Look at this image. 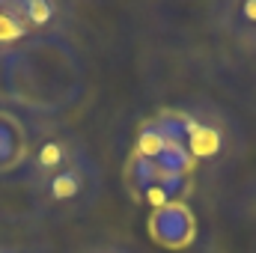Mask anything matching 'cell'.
I'll list each match as a JSON object with an SVG mask.
<instances>
[{
    "label": "cell",
    "instance_id": "obj_4",
    "mask_svg": "<svg viewBox=\"0 0 256 253\" xmlns=\"http://www.w3.org/2000/svg\"><path fill=\"white\" fill-rule=\"evenodd\" d=\"M208 24L214 33L256 54V0H218L208 6Z\"/></svg>",
    "mask_w": 256,
    "mask_h": 253
},
{
    "label": "cell",
    "instance_id": "obj_9",
    "mask_svg": "<svg viewBox=\"0 0 256 253\" xmlns=\"http://www.w3.org/2000/svg\"><path fill=\"white\" fill-rule=\"evenodd\" d=\"M92 253H131V250H122V248H102V250H92Z\"/></svg>",
    "mask_w": 256,
    "mask_h": 253
},
{
    "label": "cell",
    "instance_id": "obj_1",
    "mask_svg": "<svg viewBox=\"0 0 256 253\" xmlns=\"http://www.w3.org/2000/svg\"><path fill=\"white\" fill-rule=\"evenodd\" d=\"M0 92L30 120L51 122L86 96V66L68 36H33L0 54Z\"/></svg>",
    "mask_w": 256,
    "mask_h": 253
},
{
    "label": "cell",
    "instance_id": "obj_7",
    "mask_svg": "<svg viewBox=\"0 0 256 253\" xmlns=\"http://www.w3.org/2000/svg\"><path fill=\"white\" fill-rule=\"evenodd\" d=\"M30 143L33 137L27 122L15 110L0 108V176H9L24 167L30 155Z\"/></svg>",
    "mask_w": 256,
    "mask_h": 253
},
{
    "label": "cell",
    "instance_id": "obj_3",
    "mask_svg": "<svg viewBox=\"0 0 256 253\" xmlns=\"http://www.w3.org/2000/svg\"><path fill=\"white\" fill-rule=\"evenodd\" d=\"M84 155H90V149H86L80 134H74L66 126H48L33 137L30 155L21 167V179L27 188H36Z\"/></svg>",
    "mask_w": 256,
    "mask_h": 253
},
{
    "label": "cell",
    "instance_id": "obj_5",
    "mask_svg": "<svg viewBox=\"0 0 256 253\" xmlns=\"http://www.w3.org/2000/svg\"><path fill=\"white\" fill-rule=\"evenodd\" d=\"M15 18L27 30V36H66L74 18V6L54 0H9Z\"/></svg>",
    "mask_w": 256,
    "mask_h": 253
},
{
    "label": "cell",
    "instance_id": "obj_8",
    "mask_svg": "<svg viewBox=\"0 0 256 253\" xmlns=\"http://www.w3.org/2000/svg\"><path fill=\"white\" fill-rule=\"evenodd\" d=\"M24 39H30V36L21 27V21L15 18L9 0H0V54L9 51V48H15V45H21Z\"/></svg>",
    "mask_w": 256,
    "mask_h": 253
},
{
    "label": "cell",
    "instance_id": "obj_10",
    "mask_svg": "<svg viewBox=\"0 0 256 253\" xmlns=\"http://www.w3.org/2000/svg\"><path fill=\"white\" fill-rule=\"evenodd\" d=\"M0 253H15V250H9V248H0Z\"/></svg>",
    "mask_w": 256,
    "mask_h": 253
},
{
    "label": "cell",
    "instance_id": "obj_2",
    "mask_svg": "<svg viewBox=\"0 0 256 253\" xmlns=\"http://www.w3.org/2000/svg\"><path fill=\"white\" fill-rule=\"evenodd\" d=\"M102 185H104V179H102L98 161L92 155H84L74 164H68L66 170H60L57 176H51L48 182L30 188V194L42 212L60 214V218H74V214L90 212L98 202Z\"/></svg>",
    "mask_w": 256,
    "mask_h": 253
},
{
    "label": "cell",
    "instance_id": "obj_6",
    "mask_svg": "<svg viewBox=\"0 0 256 253\" xmlns=\"http://www.w3.org/2000/svg\"><path fill=\"white\" fill-rule=\"evenodd\" d=\"M149 236L164 248H185L194 238V214L185 202H167L149 214Z\"/></svg>",
    "mask_w": 256,
    "mask_h": 253
}]
</instances>
